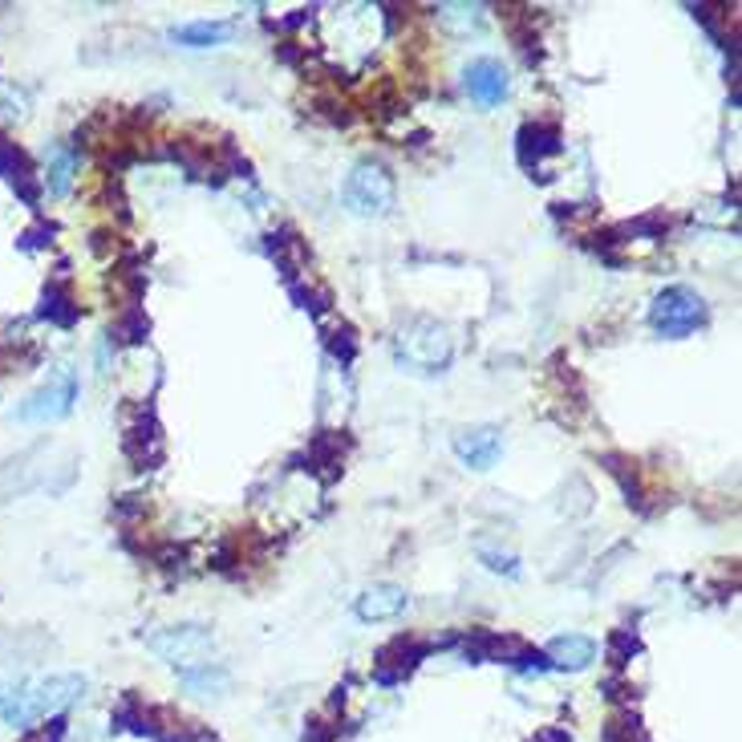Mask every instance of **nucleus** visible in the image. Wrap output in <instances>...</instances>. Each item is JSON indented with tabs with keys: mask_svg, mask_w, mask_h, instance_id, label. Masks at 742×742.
Segmentation results:
<instances>
[{
	"mask_svg": "<svg viewBox=\"0 0 742 742\" xmlns=\"http://www.w3.org/2000/svg\"><path fill=\"white\" fill-rule=\"evenodd\" d=\"M86 678L82 673H49L37 682H0V722L9 727H29L41 722L49 714H61L65 706L86 694Z\"/></svg>",
	"mask_w": 742,
	"mask_h": 742,
	"instance_id": "obj_1",
	"label": "nucleus"
},
{
	"mask_svg": "<svg viewBox=\"0 0 742 742\" xmlns=\"http://www.w3.org/2000/svg\"><path fill=\"white\" fill-rule=\"evenodd\" d=\"M394 354H398V366H406L410 373H443L451 361V333L430 316H415L398 328Z\"/></svg>",
	"mask_w": 742,
	"mask_h": 742,
	"instance_id": "obj_2",
	"label": "nucleus"
},
{
	"mask_svg": "<svg viewBox=\"0 0 742 742\" xmlns=\"http://www.w3.org/2000/svg\"><path fill=\"white\" fill-rule=\"evenodd\" d=\"M342 200L349 212L366 215V219H373V215H390V207H394V179H390V171L382 163L361 158L354 171H349V179H345Z\"/></svg>",
	"mask_w": 742,
	"mask_h": 742,
	"instance_id": "obj_3",
	"label": "nucleus"
},
{
	"mask_svg": "<svg viewBox=\"0 0 742 742\" xmlns=\"http://www.w3.org/2000/svg\"><path fill=\"white\" fill-rule=\"evenodd\" d=\"M146 645L155 649L163 661H171L175 670H200V666H215V637L203 625H171L163 633H151Z\"/></svg>",
	"mask_w": 742,
	"mask_h": 742,
	"instance_id": "obj_4",
	"label": "nucleus"
},
{
	"mask_svg": "<svg viewBox=\"0 0 742 742\" xmlns=\"http://www.w3.org/2000/svg\"><path fill=\"white\" fill-rule=\"evenodd\" d=\"M649 325H654L661 337H690L698 325H706V300H702L694 288H682V285L666 288V292L654 300V309H649Z\"/></svg>",
	"mask_w": 742,
	"mask_h": 742,
	"instance_id": "obj_5",
	"label": "nucleus"
},
{
	"mask_svg": "<svg viewBox=\"0 0 742 742\" xmlns=\"http://www.w3.org/2000/svg\"><path fill=\"white\" fill-rule=\"evenodd\" d=\"M73 402H77V373L70 366H58V370L45 378L41 386L33 390L25 406L16 410L21 422H61V418L73 410Z\"/></svg>",
	"mask_w": 742,
	"mask_h": 742,
	"instance_id": "obj_6",
	"label": "nucleus"
},
{
	"mask_svg": "<svg viewBox=\"0 0 742 742\" xmlns=\"http://www.w3.org/2000/svg\"><path fill=\"white\" fill-rule=\"evenodd\" d=\"M503 451V434L495 427H467L455 434V455L471 467V471H487Z\"/></svg>",
	"mask_w": 742,
	"mask_h": 742,
	"instance_id": "obj_7",
	"label": "nucleus"
},
{
	"mask_svg": "<svg viewBox=\"0 0 742 742\" xmlns=\"http://www.w3.org/2000/svg\"><path fill=\"white\" fill-rule=\"evenodd\" d=\"M512 89V77L495 58H479L467 65V94H471L479 106H500Z\"/></svg>",
	"mask_w": 742,
	"mask_h": 742,
	"instance_id": "obj_8",
	"label": "nucleus"
},
{
	"mask_svg": "<svg viewBox=\"0 0 742 742\" xmlns=\"http://www.w3.org/2000/svg\"><path fill=\"white\" fill-rule=\"evenodd\" d=\"M406 588L402 585H373L357 597V617L361 621H394L406 609Z\"/></svg>",
	"mask_w": 742,
	"mask_h": 742,
	"instance_id": "obj_9",
	"label": "nucleus"
},
{
	"mask_svg": "<svg viewBox=\"0 0 742 742\" xmlns=\"http://www.w3.org/2000/svg\"><path fill=\"white\" fill-rule=\"evenodd\" d=\"M548 661L560 670H588L597 661V642L585 633H564L556 642H548Z\"/></svg>",
	"mask_w": 742,
	"mask_h": 742,
	"instance_id": "obj_10",
	"label": "nucleus"
},
{
	"mask_svg": "<svg viewBox=\"0 0 742 742\" xmlns=\"http://www.w3.org/2000/svg\"><path fill=\"white\" fill-rule=\"evenodd\" d=\"M228 37V21H191V25H175L171 29V41L187 45V49H212V45H224Z\"/></svg>",
	"mask_w": 742,
	"mask_h": 742,
	"instance_id": "obj_11",
	"label": "nucleus"
},
{
	"mask_svg": "<svg viewBox=\"0 0 742 742\" xmlns=\"http://www.w3.org/2000/svg\"><path fill=\"white\" fill-rule=\"evenodd\" d=\"M45 158H49V171H45V183H49V191L53 195H65L73 183V167H77V158H73L70 146H49L45 151Z\"/></svg>",
	"mask_w": 742,
	"mask_h": 742,
	"instance_id": "obj_12",
	"label": "nucleus"
},
{
	"mask_svg": "<svg viewBox=\"0 0 742 742\" xmlns=\"http://www.w3.org/2000/svg\"><path fill=\"white\" fill-rule=\"evenodd\" d=\"M183 678L187 690H200V694H212V690H228V673H224V666L215 661V666H200V670H187L179 673Z\"/></svg>",
	"mask_w": 742,
	"mask_h": 742,
	"instance_id": "obj_13",
	"label": "nucleus"
},
{
	"mask_svg": "<svg viewBox=\"0 0 742 742\" xmlns=\"http://www.w3.org/2000/svg\"><path fill=\"white\" fill-rule=\"evenodd\" d=\"M479 556L487 560L491 572H507V576H519V560L512 552H495V548H479Z\"/></svg>",
	"mask_w": 742,
	"mask_h": 742,
	"instance_id": "obj_14",
	"label": "nucleus"
},
{
	"mask_svg": "<svg viewBox=\"0 0 742 742\" xmlns=\"http://www.w3.org/2000/svg\"><path fill=\"white\" fill-rule=\"evenodd\" d=\"M0 175H9V179H21V175H25V158L9 143H0Z\"/></svg>",
	"mask_w": 742,
	"mask_h": 742,
	"instance_id": "obj_15",
	"label": "nucleus"
},
{
	"mask_svg": "<svg viewBox=\"0 0 742 742\" xmlns=\"http://www.w3.org/2000/svg\"><path fill=\"white\" fill-rule=\"evenodd\" d=\"M629 654H637V637H629V633H617V637H613V657H617V661H625Z\"/></svg>",
	"mask_w": 742,
	"mask_h": 742,
	"instance_id": "obj_16",
	"label": "nucleus"
}]
</instances>
